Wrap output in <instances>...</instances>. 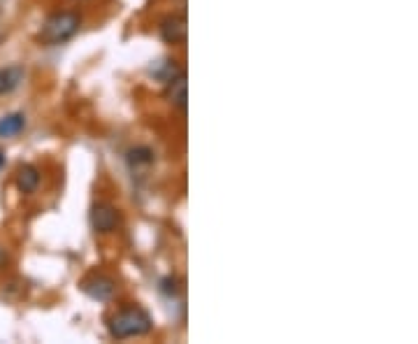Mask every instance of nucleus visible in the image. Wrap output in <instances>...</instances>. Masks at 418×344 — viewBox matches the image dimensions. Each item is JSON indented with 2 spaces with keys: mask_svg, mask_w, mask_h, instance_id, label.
I'll list each match as a JSON object with an SVG mask.
<instances>
[{
  "mask_svg": "<svg viewBox=\"0 0 418 344\" xmlns=\"http://www.w3.org/2000/svg\"><path fill=\"white\" fill-rule=\"evenodd\" d=\"M151 328H154V321L142 307H125L110 319V335L116 340L147 335Z\"/></svg>",
  "mask_w": 418,
  "mask_h": 344,
  "instance_id": "1",
  "label": "nucleus"
},
{
  "mask_svg": "<svg viewBox=\"0 0 418 344\" xmlns=\"http://www.w3.org/2000/svg\"><path fill=\"white\" fill-rule=\"evenodd\" d=\"M79 26H82V17L77 12H56L44 22L40 40L44 44H63L79 31Z\"/></svg>",
  "mask_w": 418,
  "mask_h": 344,
  "instance_id": "2",
  "label": "nucleus"
},
{
  "mask_svg": "<svg viewBox=\"0 0 418 344\" xmlns=\"http://www.w3.org/2000/svg\"><path fill=\"white\" fill-rule=\"evenodd\" d=\"M119 226V209L110 203H96L91 209V228L101 235H107Z\"/></svg>",
  "mask_w": 418,
  "mask_h": 344,
  "instance_id": "3",
  "label": "nucleus"
},
{
  "mask_svg": "<svg viewBox=\"0 0 418 344\" xmlns=\"http://www.w3.org/2000/svg\"><path fill=\"white\" fill-rule=\"evenodd\" d=\"M82 291L91 300H98V302H110L114 298V282L110 277H103V275H93V277H86L82 282Z\"/></svg>",
  "mask_w": 418,
  "mask_h": 344,
  "instance_id": "4",
  "label": "nucleus"
},
{
  "mask_svg": "<svg viewBox=\"0 0 418 344\" xmlns=\"http://www.w3.org/2000/svg\"><path fill=\"white\" fill-rule=\"evenodd\" d=\"M186 35H189V24H186L184 15L165 17L161 22V37L168 44H182L186 42Z\"/></svg>",
  "mask_w": 418,
  "mask_h": 344,
  "instance_id": "5",
  "label": "nucleus"
},
{
  "mask_svg": "<svg viewBox=\"0 0 418 344\" xmlns=\"http://www.w3.org/2000/svg\"><path fill=\"white\" fill-rule=\"evenodd\" d=\"M165 94H168L170 103L175 105L179 110H186V75L184 70H179L175 77L168 79V89H165Z\"/></svg>",
  "mask_w": 418,
  "mask_h": 344,
  "instance_id": "6",
  "label": "nucleus"
},
{
  "mask_svg": "<svg viewBox=\"0 0 418 344\" xmlns=\"http://www.w3.org/2000/svg\"><path fill=\"white\" fill-rule=\"evenodd\" d=\"M24 82V68L19 65H10V68H0V96H8L19 84Z\"/></svg>",
  "mask_w": 418,
  "mask_h": 344,
  "instance_id": "7",
  "label": "nucleus"
},
{
  "mask_svg": "<svg viewBox=\"0 0 418 344\" xmlns=\"http://www.w3.org/2000/svg\"><path fill=\"white\" fill-rule=\"evenodd\" d=\"M26 128V117L21 112H12V114L0 119V137L8 140V137H17Z\"/></svg>",
  "mask_w": 418,
  "mask_h": 344,
  "instance_id": "8",
  "label": "nucleus"
},
{
  "mask_svg": "<svg viewBox=\"0 0 418 344\" xmlns=\"http://www.w3.org/2000/svg\"><path fill=\"white\" fill-rule=\"evenodd\" d=\"M17 187L21 194H33L40 187V170L35 165H24L17 175Z\"/></svg>",
  "mask_w": 418,
  "mask_h": 344,
  "instance_id": "9",
  "label": "nucleus"
},
{
  "mask_svg": "<svg viewBox=\"0 0 418 344\" xmlns=\"http://www.w3.org/2000/svg\"><path fill=\"white\" fill-rule=\"evenodd\" d=\"M128 163L132 168H139V165H151L154 163V151L149 147H132L128 151Z\"/></svg>",
  "mask_w": 418,
  "mask_h": 344,
  "instance_id": "10",
  "label": "nucleus"
},
{
  "mask_svg": "<svg viewBox=\"0 0 418 344\" xmlns=\"http://www.w3.org/2000/svg\"><path fill=\"white\" fill-rule=\"evenodd\" d=\"M177 280L175 277H168V280H163V293H168V295H175L177 291H179V286H177Z\"/></svg>",
  "mask_w": 418,
  "mask_h": 344,
  "instance_id": "11",
  "label": "nucleus"
},
{
  "mask_svg": "<svg viewBox=\"0 0 418 344\" xmlns=\"http://www.w3.org/2000/svg\"><path fill=\"white\" fill-rule=\"evenodd\" d=\"M5 258H8V256H5V251H3V249H0V263H3V261H5Z\"/></svg>",
  "mask_w": 418,
  "mask_h": 344,
  "instance_id": "12",
  "label": "nucleus"
},
{
  "mask_svg": "<svg viewBox=\"0 0 418 344\" xmlns=\"http://www.w3.org/2000/svg\"><path fill=\"white\" fill-rule=\"evenodd\" d=\"M3 163H5V156H3V154H0V165H3Z\"/></svg>",
  "mask_w": 418,
  "mask_h": 344,
  "instance_id": "13",
  "label": "nucleus"
}]
</instances>
